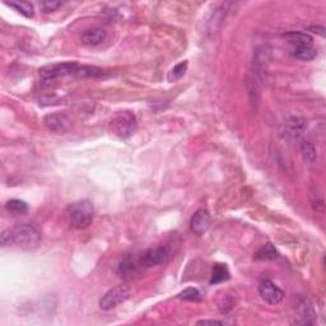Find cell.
Segmentation results:
<instances>
[{
	"instance_id": "1",
	"label": "cell",
	"mask_w": 326,
	"mask_h": 326,
	"mask_svg": "<svg viewBox=\"0 0 326 326\" xmlns=\"http://www.w3.org/2000/svg\"><path fill=\"white\" fill-rule=\"evenodd\" d=\"M66 213L70 224L78 230L90 227L94 218V208L88 200H80L70 204L68 206Z\"/></svg>"
},
{
	"instance_id": "2",
	"label": "cell",
	"mask_w": 326,
	"mask_h": 326,
	"mask_svg": "<svg viewBox=\"0 0 326 326\" xmlns=\"http://www.w3.org/2000/svg\"><path fill=\"white\" fill-rule=\"evenodd\" d=\"M13 244L23 250H34L41 242V234L31 224H20L10 230Z\"/></svg>"
},
{
	"instance_id": "3",
	"label": "cell",
	"mask_w": 326,
	"mask_h": 326,
	"mask_svg": "<svg viewBox=\"0 0 326 326\" xmlns=\"http://www.w3.org/2000/svg\"><path fill=\"white\" fill-rule=\"evenodd\" d=\"M138 128L136 116L132 111H120L111 120V129L114 134L120 138H129Z\"/></svg>"
},
{
	"instance_id": "4",
	"label": "cell",
	"mask_w": 326,
	"mask_h": 326,
	"mask_svg": "<svg viewBox=\"0 0 326 326\" xmlns=\"http://www.w3.org/2000/svg\"><path fill=\"white\" fill-rule=\"evenodd\" d=\"M129 297L130 290L126 286H116L102 296L100 300V308L104 311H110L118 307V304H124L126 300H129Z\"/></svg>"
},
{
	"instance_id": "5",
	"label": "cell",
	"mask_w": 326,
	"mask_h": 326,
	"mask_svg": "<svg viewBox=\"0 0 326 326\" xmlns=\"http://www.w3.org/2000/svg\"><path fill=\"white\" fill-rule=\"evenodd\" d=\"M259 294L266 304H278L284 297V293L274 282L270 279H262L259 283Z\"/></svg>"
},
{
	"instance_id": "6",
	"label": "cell",
	"mask_w": 326,
	"mask_h": 326,
	"mask_svg": "<svg viewBox=\"0 0 326 326\" xmlns=\"http://www.w3.org/2000/svg\"><path fill=\"white\" fill-rule=\"evenodd\" d=\"M79 65L76 62H62V64H54L50 65V66L44 68L40 72L41 74V78L44 80H52L55 78H59V76H66V74L76 73V68Z\"/></svg>"
},
{
	"instance_id": "7",
	"label": "cell",
	"mask_w": 326,
	"mask_h": 326,
	"mask_svg": "<svg viewBox=\"0 0 326 326\" xmlns=\"http://www.w3.org/2000/svg\"><path fill=\"white\" fill-rule=\"evenodd\" d=\"M168 256L170 252L166 248H149L142 255L140 264L146 268L157 266V265L164 264L168 260Z\"/></svg>"
},
{
	"instance_id": "8",
	"label": "cell",
	"mask_w": 326,
	"mask_h": 326,
	"mask_svg": "<svg viewBox=\"0 0 326 326\" xmlns=\"http://www.w3.org/2000/svg\"><path fill=\"white\" fill-rule=\"evenodd\" d=\"M210 214L206 209H199L190 220V228L195 234H204L210 227Z\"/></svg>"
},
{
	"instance_id": "9",
	"label": "cell",
	"mask_w": 326,
	"mask_h": 326,
	"mask_svg": "<svg viewBox=\"0 0 326 326\" xmlns=\"http://www.w3.org/2000/svg\"><path fill=\"white\" fill-rule=\"evenodd\" d=\"M44 124L54 132H65L70 128V120L64 114H50L44 118Z\"/></svg>"
},
{
	"instance_id": "10",
	"label": "cell",
	"mask_w": 326,
	"mask_h": 326,
	"mask_svg": "<svg viewBox=\"0 0 326 326\" xmlns=\"http://www.w3.org/2000/svg\"><path fill=\"white\" fill-rule=\"evenodd\" d=\"M296 318H297L296 324H301V325L315 324L316 312L308 300H301V302L297 304V316Z\"/></svg>"
},
{
	"instance_id": "11",
	"label": "cell",
	"mask_w": 326,
	"mask_h": 326,
	"mask_svg": "<svg viewBox=\"0 0 326 326\" xmlns=\"http://www.w3.org/2000/svg\"><path fill=\"white\" fill-rule=\"evenodd\" d=\"M107 32L102 27H92L82 34V42L88 46H97L106 40Z\"/></svg>"
},
{
	"instance_id": "12",
	"label": "cell",
	"mask_w": 326,
	"mask_h": 326,
	"mask_svg": "<svg viewBox=\"0 0 326 326\" xmlns=\"http://www.w3.org/2000/svg\"><path fill=\"white\" fill-rule=\"evenodd\" d=\"M284 38H287L288 42L294 46V48L312 45V37L308 34H306V32H287V34H284Z\"/></svg>"
},
{
	"instance_id": "13",
	"label": "cell",
	"mask_w": 326,
	"mask_h": 326,
	"mask_svg": "<svg viewBox=\"0 0 326 326\" xmlns=\"http://www.w3.org/2000/svg\"><path fill=\"white\" fill-rule=\"evenodd\" d=\"M284 126H286V129H287L288 134H292L293 136H296V135L302 134V132L307 128V124L306 121H304L302 118H298V116H290V118H288L287 120H286Z\"/></svg>"
},
{
	"instance_id": "14",
	"label": "cell",
	"mask_w": 326,
	"mask_h": 326,
	"mask_svg": "<svg viewBox=\"0 0 326 326\" xmlns=\"http://www.w3.org/2000/svg\"><path fill=\"white\" fill-rule=\"evenodd\" d=\"M290 55L296 59L304 60V62H310V60H314L318 55V51L314 46H301V48H294L292 51H290Z\"/></svg>"
},
{
	"instance_id": "15",
	"label": "cell",
	"mask_w": 326,
	"mask_h": 326,
	"mask_svg": "<svg viewBox=\"0 0 326 326\" xmlns=\"http://www.w3.org/2000/svg\"><path fill=\"white\" fill-rule=\"evenodd\" d=\"M230 276V270H228L227 265L224 264H216L214 265L213 270H212V276H210V284H218L222 282L228 280Z\"/></svg>"
},
{
	"instance_id": "16",
	"label": "cell",
	"mask_w": 326,
	"mask_h": 326,
	"mask_svg": "<svg viewBox=\"0 0 326 326\" xmlns=\"http://www.w3.org/2000/svg\"><path fill=\"white\" fill-rule=\"evenodd\" d=\"M255 260H274L278 258V251L274 248L273 244H265L262 248H260L259 250L255 252Z\"/></svg>"
},
{
	"instance_id": "17",
	"label": "cell",
	"mask_w": 326,
	"mask_h": 326,
	"mask_svg": "<svg viewBox=\"0 0 326 326\" xmlns=\"http://www.w3.org/2000/svg\"><path fill=\"white\" fill-rule=\"evenodd\" d=\"M6 6L10 8L16 9L17 12H20V14L24 16L27 18H32L34 14V6L28 2H6Z\"/></svg>"
},
{
	"instance_id": "18",
	"label": "cell",
	"mask_w": 326,
	"mask_h": 326,
	"mask_svg": "<svg viewBox=\"0 0 326 326\" xmlns=\"http://www.w3.org/2000/svg\"><path fill=\"white\" fill-rule=\"evenodd\" d=\"M6 208L9 213L18 216V214H24L28 212V204H27L26 202H23V200L13 199V200H9V202H6Z\"/></svg>"
},
{
	"instance_id": "19",
	"label": "cell",
	"mask_w": 326,
	"mask_h": 326,
	"mask_svg": "<svg viewBox=\"0 0 326 326\" xmlns=\"http://www.w3.org/2000/svg\"><path fill=\"white\" fill-rule=\"evenodd\" d=\"M301 153L302 157L306 162L314 163L316 160H318V150H316V146H314V143L306 140L301 144Z\"/></svg>"
},
{
	"instance_id": "20",
	"label": "cell",
	"mask_w": 326,
	"mask_h": 326,
	"mask_svg": "<svg viewBox=\"0 0 326 326\" xmlns=\"http://www.w3.org/2000/svg\"><path fill=\"white\" fill-rule=\"evenodd\" d=\"M188 62H178V65H174L171 70L168 72V76H167L168 82H172V83H174V82L180 80V79L185 76L186 70H188Z\"/></svg>"
},
{
	"instance_id": "21",
	"label": "cell",
	"mask_w": 326,
	"mask_h": 326,
	"mask_svg": "<svg viewBox=\"0 0 326 326\" xmlns=\"http://www.w3.org/2000/svg\"><path fill=\"white\" fill-rule=\"evenodd\" d=\"M74 74L79 78H97L102 76V70L96 66H78Z\"/></svg>"
},
{
	"instance_id": "22",
	"label": "cell",
	"mask_w": 326,
	"mask_h": 326,
	"mask_svg": "<svg viewBox=\"0 0 326 326\" xmlns=\"http://www.w3.org/2000/svg\"><path fill=\"white\" fill-rule=\"evenodd\" d=\"M178 298L184 300V301H200L202 300V294H200V292L196 288L188 287L186 290H184L181 293H178Z\"/></svg>"
},
{
	"instance_id": "23",
	"label": "cell",
	"mask_w": 326,
	"mask_h": 326,
	"mask_svg": "<svg viewBox=\"0 0 326 326\" xmlns=\"http://www.w3.org/2000/svg\"><path fill=\"white\" fill-rule=\"evenodd\" d=\"M132 270H134V264L130 262L129 258H125V259L121 260V262L118 266V273L120 274V276H129Z\"/></svg>"
},
{
	"instance_id": "24",
	"label": "cell",
	"mask_w": 326,
	"mask_h": 326,
	"mask_svg": "<svg viewBox=\"0 0 326 326\" xmlns=\"http://www.w3.org/2000/svg\"><path fill=\"white\" fill-rule=\"evenodd\" d=\"M40 6H41L44 13H51V12L56 10L59 6H62V2H56V0H45V2L40 4Z\"/></svg>"
},
{
	"instance_id": "25",
	"label": "cell",
	"mask_w": 326,
	"mask_h": 326,
	"mask_svg": "<svg viewBox=\"0 0 326 326\" xmlns=\"http://www.w3.org/2000/svg\"><path fill=\"white\" fill-rule=\"evenodd\" d=\"M234 301L230 297V296H224V297L218 302V307H220V312H223V314L230 312V310L234 308Z\"/></svg>"
},
{
	"instance_id": "26",
	"label": "cell",
	"mask_w": 326,
	"mask_h": 326,
	"mask_svg": "<svg viewBox=\"0 0 326 326\" xmlns=\"http://www.w3.org/2000/svg\"><path fill=\"white\" fill-rule=\"evenodd\" d=\"M0 242L3 246H10L13 244V241H12V234H10V230H4L3 234H2V237H0Z\"/></svg>"
},
{
	"instance_id": "27",
	"label": "cell",
	"mask_w": 326,
	"mask_h": 326,
	"mask_svg": "<svg viewBox=\"0 0 326 326\" xmlns=\"http://www.w3.org/2000/svg\"><path fill=\"white\" fill-rule=\"evenodd\" d=\"M226 325V321L220 320H202L198 321V325Z\"/></svg>"
}]
</instances>
